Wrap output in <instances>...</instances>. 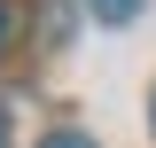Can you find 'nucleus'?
Instances as JSON below:
<instances>
[{
	"instance_id": "f257e3e1",
	"label": "nucleus",
	"mask_w": 156,
	"mask_h": 148,
	"mask_svg": "<svg viewBox=\"0 0 156 148\" xmlns=\"http://www.w3.org/2000/svg\"><path fill=\"white\" fill-rule=\"evenodd\" d=\"M86 8H94L101 23H133V16H140V0H86Z\"/></svg>"
},
{
	"instance_id": "f03ea898",
	"label": "nucleus",
	"mask_w": 156,
	"mask_h": 148,
	"mask_svg": "<svg viewBox=\"0 0 156 148\" xmlns=\"http://www.w3.org/2000/svg\"><path fill=\"white\" fill-rule=\"evenodd\" d=\"M39 148H94V140H86V132H78V125H62V132H47V140H39Z\"/></svg>"
},
{
	"instance_id": "20e7f679",
	"label": "nucleus",
	"mask_w": 156,
	"mask_h": 148,
	"mask_svg": "<svg viewBox=\"0 0 156 148\" xmlns=\"http://www.w3.org/2000/svg\"><path fill=\"white\" fill-rule=\"evenodd\" d=\"M0 148H8V101H0Z\"/></svg>"
},
{
	"instance_id": "39448f33",
	"label": "nucleus",
	"mask_w": 156,
	"mask_h": 148,
	"mask_svg": "<svg viewBox=\"0 0 156 148\" xmlns=\"http://www.w3.org/2000/svg\"><path fill=\"white\" fill-rule=\"evenodd\" d=\"M148 117H156V101H148Z\"/></svg>"
},
{
	"instance_id": "7ed1b4c3",
	"label": "nucleus",
	"mask_w": 156,
	"mask_h": 148,
	"mask_svg": "<svg viewBox=\"0 0 156 148\" xmlns=\"http://www.w3.org/2000/svg\"><path fill=\"white\" fill-rule=\"evenodd\" d=\"M16 39V0H0V47Z\"/></svg>"
}]
</instances>
